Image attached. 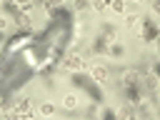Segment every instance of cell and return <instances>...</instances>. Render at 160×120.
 I'll return each instance as SVG.
<instances>
[{"label": "cell", "instance_id": "obj_1", "mask_svg": "<svg viewBox=\"0 0 160 120\" xmlns=\"http://www.w3.org/2000/svg\"><path fill=\"white\" fill-rule=\"evenodd\" d=\"M30 32L20 30L12 35L0 55V98L5 100L10 92H15L20 85L30 80V75L38 70V58L32 52V40H28Z\"/></svg>", "mask_w": 160, "mask_h": 120}, {"label": "cell", "instance_id": "obj_2", "mask_svg": "<svg viewBox=\"0 0 160 120\" xmlns=\"http://www.w3.org/2000/svg\"><path fill=\"white\" fill-rule=\"evenodd\" d=\"M72 82H75L80 90H85V92H88L92 100H98V102L102 100V90H100V82H95L92 78H85L82 72H75V75H72Z\"/></svg>", "mask_w": 160, "mask_h": 120}, {"label": "cell", "instance_id": "obj_3", "mask_svg": "<svg viewBox=\"0 0 160 120\" xmlns=\"http://www.w3.org/2000/svg\"><path fill=\"white\" fill-rule=\"evenodd\" d=\"M138 35H140V40H155V38L160 35V30H158V25H155L152 20H148V18H140Z\"/></svg>", "mask_w": 160, "mask_h": 120}, {"label": "cell", "instance_id": "obj_4", "mask_svg": "<svg viewBox=\"0 0 160 120\" xmlns=\"http://www.w3.org/2000/svg\"><path fill=\"white\" fill-rule=\"evenodd\" d=\"M140 82H142V78H140L138 70H125V72H122V90H128V88H140Z\"/></svg>", "mask_w": 160, "mask_h": 120}, {"label": "cell", "instance_id": "obj_5", "mask_svg": "<svg viewBox=\"0 0 160 120\" xmlns=\"http://www.w3.org/2000/svg\"><path fill=\"white\" fill-rule=\"evenodd\" d=\"M90 75H92L95 82H102V80H108V68H105V65H92Z\"/></svg>", "mask_w": 160, "mask_h": 120}, {"label": "cell", "instance_id": "obj_6", "mask_svg": "<svg viewBox=\"0 0 160 120\" xmlns=\"http://www.w3.org/2000/svg\"><path fill=\"white\" fill-rule=\"evenodd\" d=\"M110 42H112V40H110L108 35H98V40H95L92 48H95V52H105V50L110 48Z\"/></svg>", "mask_w": 160, "mask_h": 120}, {"label": "cell", "instance_id": "obj_7", "mask_svg": "<svg viewBox=\"0 0 160 120\" xmlns=\"http://www.w3.org/2000/svg\"><path fill=\"white\" fill-rule=\"evenodd\" d=\"M65 65H68L70 70H82V65H85V60H82L80 55H70V58L65 60Z\"/></svg>", "mask_w": 160, "mask_h": 120}, {"label": "cell", "instance_id": "obj_8", "mask_svg": "<svg viewBox=\"0 0 160 120\" xmlns=\"http://www.w3.org/2000/svg\"><path fill=\"white\" fill-rule=\"evenodd\" d=\"M30 108H32V105H30V98H20V100L15 102V110H18L20 115H25V112H30Z\"/></svg>", "mask_w": 160, "mask_h": 120}, {"label": "cell", "instance_id": "obj_9", "mask_svg": "<svg viewBox=\"0 0 160 120\" xmlns=\"http://www.w3.org/2000/svg\"><path fill=\"white\" fill-rule=\"evenodd\" d=\"M62 108H65V110H75V108H78V98H75L72 92L65 95V98H62Z\"/></svg>", "mask_w": 160, "mask_h": 120}, {"label": "cell", "instance_id": "obj_10", "mask_svg": "<svg viewBox=\"0 0 160 120\" xmlns=\"http://www.w3.org/2000/svg\"><path fill=\"white\" fill-rule=\"evenodd\" d=\"M108 8L120 15V12H125V0H108Z\"/></svg>", "mask_w": 160, "mask_h": 120}, {"label": "cell", "instance_id": "obj_11", "mask_svg": "<svg viewBox=\"0 0 160 120\" xmlns=\"http://www.w3.org/2000/svg\"><path fill=\"white\" fill-rule=\"evenodd\" d=\"M115 115H118V120H138V118H135V112H132L130 108H120Z\"/></svg>", "mask_w": 160, "mask_h": 120}, {"label": "cell", "instance_id": "obj_12", "mask_svg": "<svg viewBox=\"0 0 160 120\" xmlns=\"http://www.w3.org/2000/svg\"><path fill=\"white\" fill-rule=\"evenodd\" d=\"M18 10H22V12H30V8H32V0H10Z\"/></svg>", "mask_w": 160, "mask_h": 120}, {"label": "cell", "instance_id": "obj_13", "mask_svg": "<svg viewBox=\"0 0 160 120\" xmlns=\"http://www.w3.org/2000/svg\"><path fill=\"white\" fill-rule=\"evenodd\" d=\"M45 8H50V10H55V8H62V0H40Z\"/></svg>", "mask_w": 160, "mask_h": 120}, {"label": "cell", "instance_id": "obj_14", "mask_svg": "<svg viewBox=\"0 0 160 120\" xmlns=\"http://www.w3.org/2000/svg\"><path fill=\"white\" fill-rule=\"evenodd\" d=\"M52 112H55V108H52L50 102H42V105H40V115H52Z\"/></svg>", "mask_w": 160, "mask_h": 120}, {"label": "cell", "instance_id": "obj_15", "mask_svg": "<svg viewBox=\"0 0 160 120\" xmlns=\"http://www.w3.org/2000/svg\"><path fill=\"white\" fill-rule=\"evenodd\" d=\"M108 50H110V55H122V45H118V42H112Z\"/></svg>", "mask_w": 160, "mask_h": 120}, {"label": "cell", "instance_id": "obj_16", "mask_svg": "<svg viewBox=\"0 0 160 120\" xmlns=\"http://www.w3.org/2000/svg\"><path fill=\"white\" fill-rule=\"evenodd\" d=\"M92 8H95L98 12H102V10L108 8V0H95V2H92Z\"/></svg>", "mask_w": 160, "mask_h": 120}, {"label": "cell", "instance_id": "obj_17", "mask_svg": "<svg viewBox=\"0 0 160 120\" xmlns=\"http://www.w3.org/2000/svg\"><path fill=\"white\" fill-rule=\"evenodd\" d=\"M138 20H140L138 15H128V18H125V25H130V28H132V25H138Z\"/></svg>", "mask_w": 160, "mask_h": 120}, {"label": "cell", "instance_id": "obj_18", "mask_svg": "<svg viewBox=\"0 0 160 120\" xmlns=\"http://www.w3.org/2000/svg\"><path fill=\"white\" fill-rule=\"evenodd\" d=\"M145 85H148L150 90H155V75H148V78H145Z\"/></svg>", "mask_w": 160, "mask_h": 120}, {"label": "cell", "instance_id": "obj_19", "mask_svg": "<svg viewBox=\"0 0 160 120\" xmlns=\"http://www.w3.org/2000/svg\"><path fill=\"white\" fill-rule=\"evenodd\" d=\"M75 8H78V10H82V8H88V0H75Z\"/></svg>", "mask_w": 160, "mask_h": 120}, {"label": "cell", "instance_id": "obj_20", "mask_svg": "<svg viewBox=\"0 0 160 120\" xmlns=\"http://www.w3.org/2000/svg\"><path fill=\"white\" fill-rule=\"evenodd\" d=\"M102 120H118V115H115V112H112V110H108V112H105V118H102Z\"/></svg>", "mask_w": 160, "mask_h": 120}, {"label": "cell", "instance_id": "obj_21", "mask_svg": "<svg viewBox=\"0 0 160 120\" xmlns=\"http://www.w3.org/2000/svg\"><path fill=\"white\" fill-rule=\"evenodd\" d=\"M5 25H8V18H5V15H0V32L5 30Z\"/></svg>", "mask_w": 160, "mask_h": 120}, {"label": "cell", "instance_id": "obj_22", "mask_svg": "<svg viewBox=\"0 0 160 120\" xmlns=\"http://www.w3.org/2000/svg\"><path fill=\"white\" fill-rule=\"evenodd\" d=\"M152 10H155V12H160V0H152Z\"/></svg>", "mask_w": 160, "mask_h": 120}, {"label": "cell", "instance_id": "obj_23", "mask_svg": "<svg viewBox=\"0 0 160 120\" xmlns=\"http://www.w3.org/2000/svg\"><path fill=\"white\" fill-rule=\"evenodd\" d=\"M20 120H32V115H30V112H25V115H20Z\"/></svg>", "mask_w": 160, "mask_h": 120}, {"label": "cell", "instance_id": "obj_24", "mask_svg": "<svg viewBox=\"0 0 160 120\" xmlns=\"http://www.w3.org/2000/svg\"><path fill=\"white\" fill-rule=\"evenodd\" d=\"M155 75H160V65H155Z\"/></svg>", "mask_w": 160, "mask_h": 120}, {"label": "cell", "instance_id": "obj_25", "mask_svg": "<svg viewBox=\"0 0 160 120\" xmlns=\"http://www.w3.org/2000/svg\"><path fill=\"white\" fill-rule=\"evenodd\" d=\"M158 38H160V35H158ZM158 45H160V40H158Z\"/></svg>", "mask_w": 160, "mask_h": 120}, {"label": "cell", "instance_id": "obj_26", "mask_svg": "<svg viewBox=\"0 0 160 120\" xmlns=\"http://www.w3.org/2000/svg\"><path fill=\"white\" fill-rule=\"evenodd\" d=\"M0 5H2V0H0Z\"/></svg>", "mask_w": 160, "mask_h": 120}, {"label": "cell", "instance_id": "obj_27", "mask_svg": "<svg viewBox=\"0 0 160 120\" xmlns=\"http://www.w3.org/2000/svg\"><path fill=\"white\" fill-rule=\"evenodd\" d=\"M135 2H140V0H135Z\"/></svg>", "mask_w": 160, "mask_h": 120}]
</instances>
